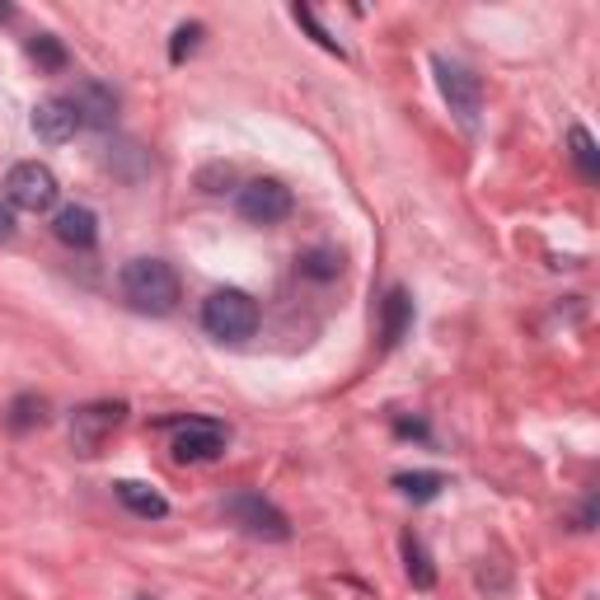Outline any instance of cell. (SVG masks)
<instances>
[{
	"label": "cell",
	"instance_id": "1",
	"mask_svg": "<svg viewBox=\"0 0 600 600\" xmlns=\"http://www.w3.org/2000/svg\"><path fill=\"white\" fill-rule=\"evenodd\" d=\"M127 306L142 314H169L178 306V272L165 263V258H132L117 277Z\"/></svg>",
	"mask_w": 600,
	"mask_h": 600
},
{
	"label": "cell",
	"instance_id": "2",
	"mask_svg": "<svg viewBox=\"0 0 600 600\" xmlns=\"http://www.w3.org/2000/svg\"><path fill=\"white\" fill-rule=\"evenodd\" d=\"M203 329L216 338V343H245V338L258 333V300L239 287L211 291L207 306H203Z\"/></svg>",
	"mask_w": 600,
	"mask_h": 600
},
{
	"label": "cell",
	"instance_id": "3",
	"mask_svg": "<svg viewBox=\"0 0 600 600\" xmlns=\"http://www.w3.org/2000/svg\"><path fill=\"white\" fill-rule=\"evenodd\" d=\"M56 174L48 165H38V159H24V165H14L6 174V203L19 207V211H52L56 207Z\"/></svg>",
	"mask_w": 600,
	"mask_h": 600
},
{
	"label": "cell",
	"instance_id": "4",
	"mask_svg": "<svg viewBox=\"0 0 600 600\" xmlns=\"http://www.w3.org/2000/svg\"><path fill=\"white\" fill-rule=\"evenodd\" d=\"M221 511H226L245 535H254V539H287V535H291L287 516L277 511L263 493H249V488H245V493H230Z\"/></svg>",
	"mask_w": 600,
	"mask_h": 600
},
{
	"label": "cell",
	"instance_id": "5",
	"mask_svg": "<svg viewBox=\"0 0 600 600\" xmlns=\"http://www.w3.org/2000/svg\"><path fill=\"white\" fill-rule=\"evenodd\" d=\"M296 207V197L287 184H277V178H254V184L239 188V216H245L249 226H277L287 221Z\"/></svg>",
	"mask_w": 600,
	"mask_h": 600
},
{
	"label": "cell",
	"instance_id": "6",
	"mask_svg": "<svg viewBox=\"0 0 600 600\" xmlns=\"http://www.w3.org/2000/svg\"><path fill=\"white\" fill-rule=\"evenodd\" d=\"M226 451V432L211 417H188V423H174V459L178 465H203Z\"/></svg>",
	"mask_w": 600,
	"mask_h": 600
},
{
	"label": "cell",
	"instance_id": "7",
	"mask_svg": "<svg viewBox=\"0 0 600 600\" xmlns=\"http://www.w3.org/2000/svg\"><path fill=\"white\" fill-rule=\"evenodd\" d=\"M436 85H442L451 113H459L465 123H474L478 104H484V85H478V75L469 66L451 62V56H436Z\"/></svg>",
	"mask_w": 600,
	"mask_h": 600
},
{
	"label": "cell",
	"instance_id": "8",
	"mask_svg": "<svg viewBox=\"0 0 600 600\" xmlns=\"http://www.w3.org/2000/svg\"><path fill=\"white\" fill-rule=\"evenodd\" d=\"M127 417V404H85L71 417V442L80 455H99V446L108 442V432Z\"/></svg>",
	"mask_w": 600,
	"mask_h": 600
},
{
	"label": "cell",
	"instance_id": "9",
	"mask_svg": "<svg viewBox=\"0 0 600 600\" xmlns=\"http://www.w3.org/2000/svg\"><path fill=\"white\" fill-rule=\"evenodd\" d=\"M33 132H38V142H48V146H66L71 136L80 132V113L66 94H56V99H43V104L33 108Z\"/></svg>",
	"mask_w": 600,
	"mask_h": 600
},
{
	"label": "cell",
	"instance_id": "10",
	"mask_svg": "<svg viewBox=\"0 0 600 600\" xmlns=\"http://www.w3.org/2000/svg\"><path fill=\"white\" fill-rule=\"evenodd\" d=\"M75 113H80V127H113L117 117V94L108 85H99V80H85V85H75V94H66Z\"/></svg>",
	"mask_w": 600,
	"mask_h": 600
},
{
	"label": "cell",
	"instance_id": "11",
	"mask_svg": "<svg viewBox=\"0 0 600 600\" xmlns=\"http://www.w3.org/2000/svg\"><path fill=\"white\" fill-rule=\"evenodd\" d=\"M52 235L62 239L66 249H94V245H99V216H94L90 207L71 203V207H62V211H56Z\"/></svg>",
	"mask_w": 600,
	"mask_h": 600
},
{
	"label": "cell",
	"instance_id": "12",
	"mask_svg": "<svg viewBox=\"0 0 600 600\" xmlns=\"http://www.w3.org/2000/svg\"><path fill=\"white\" fill-rule=\"evenodd\" d=\"M117 503H123L132 516H146V521H159V516H169L165 497H159L151 484H136V478H123V484H117Z\"/></svg>",
	"mask_w": 600,
	"mask_h": 600
},
{
	"label": "cell",
	"instance_id": "13",
	"mask_svg": "<svg viewBox=\"0 0 600 600\" xmlns=\"http://www.w3.org/2000/svg\"><path fill=\"white\" fill-rule=\"evenodd\" d=\"M413 324V300L404 287H394L385 296V324H380V338H385V348H394L399 338H404V329Z\"/></svg>",
	"mask_w": 600,
	"mask_h": 600
},
{
	"label": "cell",
	"instance_id": "14",
	"mask_svg": "<svg viewBox=\"0 0 600 600\" xmlns=\"http://www.w3.org/2000/svg\"><path fill=\"white\" fill-rule=\"evenodd\" d=\"M404 572H408V582H413L417 591H432V587H436V568H432V558H427V549H423V539H417L413 530L404 535Z\"/></svg>",
	"mask_w": 600,
	"mask_h": 600
},
{
	"label": "cell",
	"instance_id": "15",
	"mask_svg": "<svg viewBox=\"0 0 600 600\" xmlns=\"http://www.w3.org/2000/svg\"><path fill=\"white\" fill-rule=\"evenodd\" d=\"M394 488L404 493V497H413V503H432V497L446 488V478L436 474V469H417V474H399Z\"/></svg>",
	"mask_w": 600,
	"mask_h": 600
},
{
	"label": "cell",
	"instance_id": "16",
	"mask_svg": "<svg viewBox=\"0 0 600 600\" xmlns=\"http://www.w3.org/2000/svg\"><path fill=\"white\" fill-rule=\"evenodd\" d=\"M29 56L43 71H62L66 66V48H62V38H52V33H33L29 38Z\"/></svg>",
	"mask_w": 600,
	"mask_h": 600
},
{
	"label": "cell",
	"instance_id": "17",
	"mask_svg": "<svg viewBox=\"0 0 600 600\" xmlns=\"http://www.w3.org/2000/svg\"><path fill=\"white\" fill-rule=\"evenodd\" d=\"M300 272L314 277V282H329V277L343 272V254L338 249H310L306 258H300Z\"/></svg>",
	"mask_w": 600,
	"mask_h": 600
},
{
	"label": "cell",
	"instance_id": "18",
	"mask_svg": "<svg viewBox=\"0 0 600 600\" xmlns=\"http://www.w3.org/2000/svg\"><path fill=\"white\" fill-rule=\"evenodd\" d=\"M572 159L587 178H600V155H596V142H591L587 127H572Z\"/></svg>",
	"mask_w": 600,
	"mask_h": 600
},
{
	"label": "cell",
	"instance_id": "19",
	"mask_svg": "<svg viewBox=\"0 0 600 600\" xmlns=\"http://www.w3.org/2000/svg\"><path fill=\"white\" fill-rule=\"evenodd\" d=\"M43 413H48L43 399L24 394V399H14V408H10V427H14V432H29L33 423H43Z\"/></svg>",
	"mask_w": 600,
	"mask_h": 600
},
{
	"label": "cell",
	"instance_id": "20",
	"mask_svg": "<svg viewBox=\"0 0 600 600\" xmlns=\"http://www.w3.org/2000/svg\"><path fill=\"white\" fill-rule=\"evenodd\" d=\"M203 24H178L174 29V43H169V62H184V56L197 52V43H203Z\"/></svg>",
	"mask_w": 600,
	"mask_h": 600
},
{
	"label": "cell",
	"instance_id": "21",
	"mask_svg": "<svg viewBox=\"0 0 600 600\" xmlns=\"http://www.w3.org/2000/svg\"><path fill=\"white\" fill-rule=\"evenodd\" d=\"M296 19H300V24H306V29L314 33V43H319V48H329V52H338V56H343V48H338V43H333V38H329L324 29H319V19H314V10H306V6H300V10H296Z\"/></svg>",
	"mask_w": 600,
	"mask_h": 600
},
{
	"label": "cell",
	"instance_id": "22",
	"mask_svg": "<svg viewBox=\"0 0 600 600\" xmlns=\"http://www.w3.org/2000/svg\"><path fill=\"white\" fill-rule=\"evenodd\" d=\"M6 239H14V207L0 203V245H6Z\"/></svg>",
	"mask_w": 600,
	"mask_h": 600
},
{
	"label": "cell",
	"instance_id": "23",
	"mask_svg": "<svg viewBox=\"0 0 600 600\" xmlns=\"http://www.w3.org/2000/svg\"><path fill=\"white\" fill-rule=\"evenodd\" d=\"M14 14V6H0V24H6V19Z\"/></svg>",
	"mask_w": 600,
	"mask_h": 600
},
{
	"label": "cell",
	"instance_id": "24",
	"mask_svg": "<svg viewBox=\"0 0 600 600\" xmlns=\"http://www.w3.org/2000/svg\"><path fill=\"white\" fill-rule=\"evenodd\" d=\"M136 600H151V596H136Z\"/></svg>",
	"mask_w": 600,
	"mask_h": 600
}]
</instances>
